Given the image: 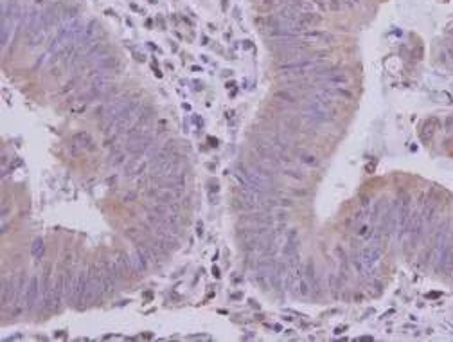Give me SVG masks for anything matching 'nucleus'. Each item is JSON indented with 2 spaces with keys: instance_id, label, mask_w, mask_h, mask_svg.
I'll list each match as a JSON object with an SVG mask.
<instances>
[{
  "instance_id": "6",
  "label": "nucleus",
  "mask_w": 453,
  "mask_h": 342,
  "mask_svg": "<svg viewBox=\"0 0 453 342\" xmlns=\"http://www.w3.org/2000/svg\"><path fill=\"white\" fill-rule=\"evenodd\" d=\"M8 304H15V283L8 281V278H2V308Z\"/></svg>"
},
{
  "instance_id": "1",
  "label": "nucleus",
  "mask_w": 453,
  "mask_h": 342,
  "mask_svg": "<svg viewBox=\"0 0 453 342\" xmlns=\"http://www.w3.org/2000/svg\"><path fill=\"white\" fill-rule=\"evenodd\" d=\"M104 296L103 285H101L99 265H90L87 270V292H85V304H94Z\"/></svg>"
},
{
  "instance_id": "10",
  "label": "nucleus",
  "mask_w": 453,
  "mask_h": 342,
  "mask_svg": "<svg viewBox=\"0 0 453 342\" xmlns=\"http://www.w3.org/2000/svg\"><path fill=\"white\" fill-rule=\"evenodd\" d=\"M128 155H129V153L126 152V150L114 152L110 159H108V164H110V166H121V164H126V162H128Z\"/></svg>"
},
{
  "instance_id": "3",
  "label": "nucleus",
  "mask_w": 453,
  "mask_h": 342,
  "mask_svg": "<svg viewBox=\"0 0 453 342\" xmlns=\"http://www.w3.org/2000/svg\"><path fill=\"white\" fill-rule=\"evenodd\" d=\"M52 266H45L42 276V303L45 306V310H54V283L50 279L52 276Z\"/></svg>"
},
{
  "instance_id": "8",
  "label": "nucleus",
  "mask_w": 453,
  "mask_h": 342,
  "mask_svg": "<svg viewBox=\"0 0 453 342\" xmlns=\"http://www.w3.org/2000/svg\"><path fill=\"white\" fill-rule=\"evenodd\" d=\"M74 142H76L79 148L88 150V152H92V150L95 148V146H94V139H92L90 133H87V132H77L76 135H74Z\"/></svg>"
},
{
  "instance_id": "2",
  "label": "nucleus",
  "mask_w": 453,
  "mask_h": 342,
  "mask_svg": "<svg viewBox=\"0 0 453 342\" xmlns=\"http://www.w3.org/2000/svg\"><path fill=\"white\" fill-rule=\"evenodd\" d=\"M40 299H42V283H40L38 276H31L25 288V296H23V306L27 312H33Z\"/></svg>"
},
{
  "instance_id": "5",
  "label": "nucleus",
  "mask_w": 453,
  "mask_h": 342,
  "mask_svg": "<svg viewBox=\"0 0 453 342\" xmlns=\"http://www.w3.org/2000/svg\"><path fill=\"white\" fill-rule=\"evenodd\" d=\"M131 263H134V270L137 276H144L146 272H148L151 266H149L148 259L144 258V254H142L139 249H135L134 252H131Z\"/></svg>"
},
{
  "instance_id": "7",
  "label": "nucleus",
  "mask_w": 453,
  "mask_h": 342,
  "mask_svg": "<svg viewBox=\"0 0 453 342\" xmlns=\"http://www.w3.org/2000/svg\"><path fill=\"white\" fill-rule=\"evenodd\" d=\"M61 299H65V274H58L54 281V310L60 308Z\"/></svg>"
},
{
  "instance_id": "4",
  "label": "nucleus",
  "mask_w": 453,
  "mask_h": 342,
  "mask_svg": "<svg viewBox=\"0 0 453 342\" xmlns=\"http://www.w3.org/2000/svg\"><path fill=\"white\" fill-rule=\"evenodd\" d=\"M99 274H101V285H103L104 296H106V294H114L115 285H117V278H115V274L112 272V266L108 259H104L99 265Z\"/></svg>"
},
{
  "instance_id": "9",
  "label": "nucleus",
  "mask_w": 453,
  "mask_h": 342,
  "mask_svg": "<svg viewBox=\"0 0 453 342\" xmlns=\"http://www.w3.org/2000/svg\"><path fill=\"white\" fill-rule=\"evenodd\" d=\"M43 252H45V245H43V239L42 238H36L31 245V256L36 259V261H42L43 258Z\"/></svg>"
}]
</instances>
